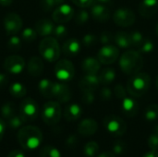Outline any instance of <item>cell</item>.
<instances>
[{
	"mask_svg": "<svg viewBox=\"0 0 158 157\" xmlns=\"http://www.w3.org/2000/svg\"><path fill=\"white\" fill-rule=\"evenodd\" d=\"M18 142L24 150L31 151L41 145L43 142V133L37 127L25 126L18 132Z\"/></svg>",
	"mask_w": 158,
	"mask_h": 157,
	"instance_id": "6da1fadb",
	"label": "cell"
},
{
	"mask_svg": "<svg viewBox=\"0 0 158 157\" xmlns=\"http://www.w3.org/2000/svg\"><path fill=\"white\" fill-rule=\"evenodd\" d=\"M119 67L127 75H133L141 71L143 67V59L139 51L128 50L119 58Z\"/></svg>",
	"mask_w": 158,
	"mask_h": 157,
	"instance_id": "7a4b0ae2",
	"label": "cell"
},
{
	"mask_svg": "<svg viewBox=\"0 0 158 157\" xmlns=\"http://www.w3.org/2000/svg\"><path fill=\"white\" fill-rule=\"evenodd\" d=\"M151 87V77L146 72L131 75L127 83V91L131 96L136 98L145 94Z\"/></svg>",
	"mask_w": 158,
	"mask_h": 157,
	"instance_id": "3957f363",
	"label": "cell"
},
{
	"mask_svg": "<svg viewBox=\"0 0 158 157\" xmlns=\"http://www.w3.org/2000/svg\"><path fill=\"white\" fill-rule=\"evenodd\" d=\"M39 52L42 57L48 62H55L60 56V46L55 37L46 36L39 44Z\"/></svg>",
	"mask_w": 158,
	"mask_h": 157,
	"instance_id": "277c9868",
	"label": "cell"
},
{
	"mask_svg": "<svg viewBox=\"0 0 158 157\" xmlns=\"http://www.w3.org/2000/svg\"><path fill=\"white\" fill-rule=\"evenodd\" d=\"M62 116L61 106L56 101L45 103L42 109V118L46 125L53 126L59 122Z\"/></svg>",
	"mask_w": 158,
	"mask_h": 157,
	"instance_id": "5b68a950",
	"label": "cell"
},
{
	"mask_svg": "<svg viewBox=\"0 0 158 157\" xmlns=\"http://www.w3.org/2000/svg\"><path fill=\"white\" fill-rule=\"evenodd\" d=\"M103 123L107 132L115 137H120L124 135L127 130L126 122L116 115H108L105 117Z\"/></svg>",
	"mask_w": 158,
	"mask_h": 157,
	"instance_id": "8992f818",
	"label": "cell"
},
{
	"mask_svg": "<svg viewBox=\"0 0 158 157\" xmlns=\"http://www.w3.org/2000/svg\"><path fill=\"white\" fill-rule=\"evenodd\" d=\"M38 105L31 98H25L19 105V116L24 123L31 122L38 117Z\"/></svg>",
	"mask_w": 158,
	"mask_h": 157,
	"instance_id": "52a82bcc",
	"label": "cell"
},
{
	"mask_svg": "<svg viewBox=\"0 0 158 157\" xmlns=\"http://www.w3.org/2000/svg\"><path fill=\"white\" fill-rule=\"evenodd\" d=\"M75 74L74 65L68 59H61L55 66V75L59 81L67 82L73 79Z\"/></svg>",
	"mask_w": 158,
	"mask_h": 157,
	"instance_id": "ba28073f",
	"label": "cell"
},
{
	"mask_svg": "<svg viewBox=\"0 0 158 157\" xmlns=\"http://www.w3.org/2000/svg\"><path fill=\"white\" fill-rule=\"evenodd\" d=\"M113 20L118 26L127 28L133 25L136 20V16L131 9L128 7H119L114 12Z\"/></svg>",
	"mask_w": 158,
	"mask_h": 157,
	"instance_id": "9c48e42d",
	"label": "cell"
},
{
	"mask_svg": "<svg viewBox=\"0 0 158 157\" xmlns=\"http://www.w3.org/2000/svg\"><path fill=\"white\" fill-rule=\"evenodd\" d=\"M119 56V49L111 43L103 45L97 54V59L101 64L111 65L115 63Z\"/></svg>",
	"mask_w": 158,
	"mask_h": 157,
	"instance_id": "30bf717a",
	"label": "cell"
},
{
	"mask_svg": "<svg viewBox=\"0 0 158 157\" xmlns=\"http://www.w3.org/2000/svg\"><path fill=\"white\" fill-rule=\"evenodd\" d=\"M74 17V9L69 4H61L53 10L52 19L56 23H66Z\"/></svg>",
	"mask_w": 158,
	"mask_h": 157,
	"instance_id": "8fae6325",
	"label": "cell"
},
{
	"mask_svg": "<svg viewBox=\"0 0 158 157\" xmlns=\"http://www.w3.org/2000/svg\"><path fill=\"white\" fill-rule=\"evenodd\" d=\"M4 28L8 35H15L22 28V19L17 13H8L4 19Z\"/></svg>",
	"mask_w": 158,
	"mask_h": 157,
	"instance_id": "7c38bea8",
	"label": "cell"
},
{
	"mask_svg": "<svg viewBox=\"0 0 158 157\" xmlns=\"http://www.w3.org/2000/svg\"><path fill=\"white\" fill-rule=\"evenodd\" d=\"M4 68L11 74H19L25 68V60L23 57L17 55L9 56L4 61Z\"/></svg>",
	"mask_w": 158,
	"mask_h": 157,
	"instance_id": "4fadbf2b",
	"label": "cell"
},
{
	"mask_svg": "<svg viewBox=\"0 0 158 157\" xmlns=\"http://www.w3.org/2000/svg\"><path fill=\"white\" fill-rule=\"evenodd\" d=\"M52 98L56 99L60 103H68L71 99L70 88L62 81L53 82Z\"/></svg>",
	"mask_w": 158,
	"mask_h": 157,
	"instance_id": "5bb4252c",
	"label": "cell"
},
{
	"mask_svg": "<svg viewBox=\"0 0 158 157\" xmlns=\"http://www.w3.org/2000/svg\"><path fill=\"white\" fill-rule=\"evenodd\" d=\"M158 10V0H142L138 11L143 18L149 19L153 17Z\"/></svg>",
	"mask_w": 158,
	"mask_h": 157,
	"instance_id": "9a60e30c",
	"label": "cell"
},
{
	"mask_svg": "<svg viewBox=\"0 0 158 157\" xmlns=\"http://www.w3.org/2000/svg\"><path fill=\"white\" fill-rule=\"evenodd\" d=\"M100 85L99 78L97 75L86 74L80 81L79 87L82 92H94Z\"/></svg>",
	"mask_w": 158,
	"mask_h": 157,
	"instance_id": "2e32d148",
	"label": "cell"
},
{
	"mask_svg": "<svg viewBox=\"0 0 158 157\" xmlns=\"http://www.w3.org/2000/svg\"><path fill=\"white\" fill-rule=\"evenodd\" d=\"M97 130L98 124L93 118H85L78 125V132L84 137H89L95 134Z\"/></svg>",
	"mask_w": 158,
	"mask_h": 157,
	"instance_id": "e0dca14e",
	"label": "cell"
},
{
	"mask_svg": "<svg viewBox=\"0 0 158 157\" xmlns=\"http://www.w3.org/2000/svg\"><path fill=\"white\" fill-rule=\"evenodd\" d=\"M121 110L125 116L129 118H133L139 112V104L132 96L125 97L124 99H122Z\"/></svg>",
	"mask_w": 158,
	"mask_h": 157,
	"instance_id": "ac0fdd59",
	"label": "cell"
},
{
	"mask_svg": "<svg viewBox=\"0 0 158 157\" xmlns=\"http://www.w3.org/2000/svg\"><path fill=\"white\" fill-rule=\"evenodd\" d=\"M91 15L96 21L106 22L110 19V10L103 4H94L91 8Z\"/></svg>",
	"mask_w": 158,
	"mask_h": 157,
	"instance_id": "d6986e66",
	"label": "cell"
},
{
	"mask_svg": "<svg viewBox=\"0 0 158 157\" xmlns=\"http://www.w3.org/2000/svg\"><path fill=\"white\" fill-rule=\"evenodd\" d=\"M82 115V108L78 104H70L67 105L63 112V117L67 121H75Z\"/></svg>",
	"mask_w": 158,
	"mask_h": 157,
	"instance_id": "ffe728a7",
	"label": "cell"
},
{
	"mask_svg": "<svg viewBox=\"0 0 158 157\" xmlns=\"http://www.w3.org/2000/svg\"><path fill=\"white\" fill-rule=\"evenodd\" d=\"M81 51V43L76 38L68 39L62 45V52L65 56H75Z\"/></svg>",
	"mask_w": 158,
	"mask_h": 157,
	"instance_id": "44dd1931",
	"label": "cell"
},
{
	"mask_svg": "<svg viewBox=\"0 0 158 157\" xmlns=\"http://www.w3.org/2000/svg\"><path fill=\"white\" fill-rule=\"evenodd\" d=\"M82 70L85 74H93L97 75L100 68L101 63L97 58L94 57H86L81 64Z\"/></svg>",
	"mask_w": 158,
	"mask_h": 157,
	"instance_id": "7402d4cb",
	"label": "cell"
},
{
	"mask_svg": "<svg viewBox=\"0 0 158 157\" xmlns=\"http://www.w3.org/2000/svg\"><path fill=\"white\" fill-rule=\"evenodd\" d=\"M55 29V25L53 21L47 19H39L35 24V31L37 34L40 36H48L51 33H53Z\"/></svg>",
	"mask_w": 158,
	"mask_h": 157,
	"instance_id": "603a6c76",
	"label": "cell"
},
{
	"mask_svg": "<svg viewBox=\"0 0 158 157\" xmlns=\"http://www.w3.org/2000/svg\"><path fill=\"white\" fill-rule=\"evenodd\" d=\"M27 69L32 77H39L44 71V62L42 58L38 56L31 57L27 65Z\"/></svg>",
	"mask_w": 158,
	"mask_h": 157,
	"instance_id": "cb8c5ba5",
	"label": "cell"
},
{
	"mask_svg": "<svg viewBox=\"0 0 158 157\" xmlns=\"http://www.w3.org/2000/svg\"><path fill=\"white\" fill-rule=\"evenodd\" d=\"M100 84H103L105 86L111 84L116 80V70L113 68H105L98 75Z\"/></svg>",
	"mask_w": 158,
	"mask_h": 157,
	"instance_id": "d4e9b609",
	"label": "cell"
},
{
	"mask_svg": "<svg viewBox=\"0 0 158 157\" xmlns=\"http://www.w3.org/2000/svg\"><path fill=\"white\" fill-rule=\"evenodd\" d=\"M118 47L120 48H129L131 47V42L129 32L125 31H118L114 34L113 41Z\"/></svg>",
	"mask_w": 158,
	"mask_h": 157,
	"instance_id": "484cf974",
	"label": "cell"
},
{
	"mask_svg": "<svg viewBox=\"0 0 158 157\" xmlns=\"http://www.w3.org/2000/svg\"><path fill=\"white\" fill-rule=\"evenodd\" d=\"M53 82L52 81L48 79H44L42 80L39 84H38V89L39 92L45 98H52V87H53Z\"/></svg>",
	"mask_w": 158,
	"mask_h": 157,
	"instance_id": "4316f807",
	"label": "cell"
},
{
	"mask_svg": "<svg viewBox=\"0 0 158 157\" xmlns=\"http://www.w3.org/2000/svg\"><path fill=\"white\" fill-rule=\"evenodd\" d=\"M9 93L15 98H22L26 95L27 90L23 84H21L19 82H15L10 85Z\"/></svg>",
	"mask_w": 158,
	"mask_h": 157,
	"instance_id": "83f0119b",
	"label": "cell"
},
{
	"mask_svg": "<svg viewBox=\"0 0 158 157\" xmlns=\"http://www.w3.org/2000/svg\"><path fill=\"white\" fill-rule=\"evenodd\" d=\"M1 115L3 118L8 120L10 118L16 115V106L13 103H6L1 107Z\"/></svg>",
	"mask_w": 158,
	"mask_h": 157,
	"instance_id": "f1b7e54d",
	"label": "cell"
},
{
	"mask_svg": "<svg viewBox=\"0 0 158 157\" xmlns=\"http://www.w3.org/2000/svg\"><path fill=\"white\" fill-rule=\"evenodd\" d=\"M144 118L147 121H156L158 119V105L152 104L144 111Z\"/></svg>",
	"mask_w": 158,
	"mask_h": 157,
	"instance_id": "f546056e",
	"label": "cell"
},
{
	"mask_svg": "<svg viewBox=\"0 0 158 157\" xmlns=\"http://www.w3.org/2000/svg\"><path fill=\"white\" fill-rule=\"evenodd\" d=\"M40 157H61V154L55 146L45 145L40 151Z\"/></svg>",
	"mask_w": 158,
	"mask_h": 157,
	"instance_id": "4dcf8cb0",
	"label": "cell"
},
{
	"mask_svg": "<svg viewBox=\"0 0 158 157\" xmlns=\"http://www.w3.org/2000/svg\"><path fill=\"white\" fill-rule=\"evenodd\" d=\"M99 152V145L96 142H89L83 147V153L87 157L95 156Z\"/></svg>",
	"mask_w": 158,
	"mask_h": 157,
	"instance_id": "1f68e13d",
	"label": "cell"
},
{
	"mask_svg": "<svg viewBox=\"0 0 158 157\" xmlns=\"http://www.w3.org/2000/svg\"><path fill=\"white\" fill-rule=\"evenodd\" d=\"M64 0H41V7L44 11L49 12L60 6Z\"/></svg>",
	"mask_w": 158,
	"mask_h": 157,
	"instance_id": "d6a6232c",
	"label": "cell"
},
{
	"mask_svg": "<svg viewBox=\"0 0 158 157\" xmlns=\"http://www.w3.org/2000/svg\"><path fill=\"white\" fill-rule=\"evenodd\" d=\"M129 33H130V37H131V46L138 49L141 46V44L143 43L144 36L139 31H132Z\"/></svg>",
	"mask_w": 158,
	"mask_h": 157,
	"instance_id": "836d02e7",
	"label": "cell"
},
{
	"mask_svg": "<svg viewBox=\"0 0 158 157\" xmlns=\"http://www.w3.org/2000/svg\"><path fill=\"white\" fill-rule=\"evenodd\" d=\"M74 21L78 25L85 24L89 19V13L85 9H79L76 14H74Z\"/></svg>",
	"mask_w": 158,
	"mask_h": 157,
	"instance_id": "e575fe53",
	"label": "cell"
},
{
	"mask_svg": "<svg viewBox=\"0 0 158 157\" xmlns=\"http://www.w3.org/2000/svg\"><path fill=\"white\" fill-rule=\"evenodd\" d=\"M153 50H154V43H153V41L150 40L147 37H144L143 43L138 48V51L141 54H150V53L153 52Z\"/></svg>",
	"mask_w": 158,
	"mask_h": 157,
	"instance_id": "d590c367",
	"label": "cell"
},
{
	"mask_svg": "<svg viewBox=\"0 0 158 157\" xmlns=\"http://www.w3.org/2000/svg\"><path fill=\"white\" fill-rule=\"evenodd\" d=\"M53 34H54V36H55V38L56 40H62V39H64L67 36L68 29H67L66 26H64L62 24H59L57 26H55Z\"/></svg>",
	"mask_w": 158,
	"mask_h": 157,
	"instance_id": "8d00e7d4",
	"label": "cell"
},
{
	"mask_svg": "<svg viewBox=\"0 0 158 157\" xmlns=\"http://www.w3.org/2000/svg\"><path fill=\"white\" fill-rule=\"evenodd\" d=\"M37 36V32L34 29L31 28H26L23 30L22 33H21V37L25 42H33L36 39Z\"/></svg>",
	"mask_w": 158,
	"mask_h": 157,
	"instance_id": "74e56055",
	"label": "cell"
},
{
	"mask_svg": "<svg viewBox=\"0 0 158 157\" xmlns=\"http://www.w3.org/2000/svg\"><path fill=\"white\" fill-rule=\"evenodd\" d=\"M23 123H24V121L22 120V118H20L19 115H15L7 120V125L12 130L19 129Z\"/></svg>",
	"mask_w": 158,
	"mask_h": 157,
	"instance_id": "f35d334b",
	"label": "cell"
},
{
	"mask_svg": "<svg viewBox=\"0 0 158 157\" xmlns=\"http://www.w3.org/2000/svg\"><path fill=\"white\" fill-rule=\"evenodd\" d=\"M97 42H98V38L96 37V35L93 33H87L82 38V44L85 47H93L96 44Z\"/></svg>",
	"mask_w": 158,
	"mask_h": 157,
	"instance_id": "ab89813d",
	"label": "cell"
},
{
	"mask_svg": "<svg viewBox=\"0 0 158 157\" xmlns=\"http://www.w3.org/2000/svg\"><path fill=\"white\" fill-rule=\"evenodd\" d=\"M7 47L11 51H17V50L20 49V47H21L20 39L16 35H12L7 41Z\"/></svg>",
	"mask_w": 158,
	"mask_h": 157,
	"instance_id": "60d3db41",
	"label": "cell"
},
{
	"mask_svg": "<svg viewBox=\"0 0 158 157\" xmlns=\"http://www.w3.org/2000/svg\"><path fill=\"white\" fill-rule=\"evenodd\" d=\"M127 89H125L121 84H117L114 88V94L118 99H124L125 97H127Z\"/></svg>",
	"mask_w": 158,
	"mask_h": 157,
	"instance_id": "b9f144b4",
	"label": "cell"
},
{
	"mask_svg": "<svg viewBox=\"0 0 158 157\" xmlns=\"http://www.w3.org/2000/svg\"><path fill=\"white\" fill-rule=\"evenodd\" d=\"M99 39H100V42H101L102 44H104V45L105 44H109L111 42L114 41V34L107 31H106L101 33Z\"/></svg>",
	"mask_w": 158,
	"mask_h": 157,
	"instance_id": "7bdbcfd3",
	"label": "cell"
},
{
	"mask_svg": "<svg viewBox=\"0 0 158 157\" xmlns=\"http://www.w3.org/2000/svg\"><path fill=\"white\" fill-rule=\"evenodd\" d=\"M112 94H113V93H112L111 89H109L106 86L103 87L100 90V92H99L100 99L103 100V101H108V100H110L112 98Z\"/></svg>",
	"mask_w": 158,
	"mask_h": 157,
	"instance_id": "ee69618b",
	"label": "cell"
},
{
	"mask_svg": "<svg viewBox=\"0 0 158 157\" xmlns=\"http://www.w3.org/2000/svg\"><path fill=\"white\" fill-rule=\"evenodd\" d=\"M126 151V144L122 141H117L113 145V153L115 155H122Z\"/></svg>",
	"mask_w": 158,
	"mask_h": 157,
	"instance_id": "f6af8a7d",
	"label": "cell"
},
{
	"mask_svg": "<svg viewBox=\"0 0 158 157\" xmlns=\"http://www.w3.org/2000/svg\"><path fill=\"white\" fill-rule=\"evenodd\" d=\"M148 146L151 150L158 151V134L152 133L148 138Z\"/></svg>",
	"mask_w": 158,
	"mask_h": 157,
	"instance_id": "bcb514c9",
	"label": "cell"
},
{
	"mask_svg": "<svg viewBox=\"0 0 158 157\" xmlns=\"http://www.w3.org/2000/svg\"><path fill=\"white\" fill-rule=\"evenodd\" d=\"M82 97L81 100L84 104L86 105H91L94 102V92H82Z\"/></svg>",
	"mask_w": 158,
	"mask_h": 157,
	"instance_id": "7dc6e473",
	"label": "cell"
},
{
	"mask_svg": "<svg viewBox=\"0 0 158 157\" xmlns=\"http://www.w3.org/2000/svg\"><path fill=\"white\" fill-rule=\"evenodd\" d=\"M71 2L81 8L92 6L94 4V0H71Z\"/></svg>",
	"mask_w": 158,
	"mask_h": 157,
	"instance_id": "c3c4849f",
	"label": "cell"
},
{
	"mask_svg": "<svg viewBox=\"0 0 158 157\" xmlns=\"http://www.w3.org/2000/svg\"><path fill=\"white\" fill-rule=\"evenodd\" d=\"M6 157H25V155L20 150H13L8 153Z\"/></svg>",
	"mask_w": 158,
	"mask_h": 157,
	"instance_id": "681fc988",
	"label": "cell"
},
{
	"mask_svg": "<svg viewBox=\"0 0 158 157\" xmlns=\"http://www.w3.org/2000/svg\"><path fill=\"white\" fill-rule=\"evenodd\" d=\"M8 82V77L6 74L0 73V88L5 87Z\"/></svg>",
	"mask_w": 158,
	"mask_h": 157,
	"instance_id": "f907efd6",
	"label": "cell"
},
{
	"mask_svg": "<svg viewBox=\"0 0 158 157\" xmlns=\"http://www.w3.org/2000/svg\"><path fill=\"white\" fill-rule=\"evenodd\" d=\"M5 131H6V123H5V121L3 119L0 118V142L4 138Z\"/></svg>",
	"mask_w": 158,
	"mask_h": 157,
	"instance_id": "816d5d0a",
	"label": "cell"
},
{
	"mask_svg": "<svg viewBox=\"0 0 158 157\" xmlns=\"http://www.w3.org/2000/svg\"><path fill=\"white\" fill-rule=\"evenodd\" d=\"M77 142H78V140H77L76 136L73 135V136L69 137V139L67 140V144H68V146H74Z\"/></svg>",
	"mask_w": 158,
	"mask_h": 157,
	"instance_id": "f5cc1de1",
	"label": "cell"
},
{
	"mask_svg": "<svg viewBox=\"0 0 158 157\" xmlns=\"http://www.w3.org/2000/svg\"><path fill=\"white\" fill-rule=\"evenodd\" d=\"M97 157H116V155L112 152L107 151V152H103V153L99 154Z\"/></svg>",
	"mask_w": 158,
	"mask_h": 157,
	"instance_id": "db71d44e",
	"label": "cell"
},
{
	"mask_svg": "<svg viewBox=\"0 0 158 157\" xmlns=\"http://www.w3.org/2000/svg\"><path fill=\"white\" fill-rule=\"evenodd\" d=\"M143 157H158V152L155 151V150H151V151L145 153Z\"/></svg>",
	"mask_w": 158,
	"mask_h": 157,
	"instance_id": "11a10c76",
	"label": "cell"
},
{
	"mask_svg": "<svg viewBox=\"0 0 158 157\" xmlns=\"http://www.w3.org/2000/svg\"><path fill=\"white\" fill-rule=\"evenodd\" d=\"M13 2V0H0V5L4 6H7L9 5H11Z\"/></svg>",
	"mask_w": 158,
	"mask_h": 157,
	"instance_id": "9f6ffc18",
	"label": "cell"
},
{
	"mask_svg": "<svg viewBox=\"0 0 158 157\" xmlns=\"http://www.w3.org/2000/svg\"><path fill=\"white\" fill-rule=\"evenodd\" d=\"M99 3H101V4H105V3H108V2H110L111 0H97Z\"/></svg>",
	"mask_w": 158,
	"mask_h": 157,
	"instance_id": "6f0895ef",
	"label": "cell"
},
{
	"mask_svg": "<svg viewBox=\"0 0 158 157\" xmlns=\"http://www.w3.org/2000/svg\"><path fill=\"white\" fill-rule=\"evenodd\" d=\"M154 133H156V134H158V124L155 127V129H154V131H153Z\"/></svg>",
	"mask_w": 158,
	"mask_h": 157,
	"instance_id": "680465c9",
	"label": "cell"
},
{
	"mask_svg": "<svg viewBox=\"0 0 158 157\" xmlns=\"http://www.w3.org/2000/svg\"><path fill=\"white\" fill-rule=\"evenodd\" d=\"M156 88L158 89V75L157 77H156Z\"/></svg>",
	"mask_w": 158,
	"mask_h": 157,
	"instance_id": "91938a15",
	"label": "cell"
},
{
	"mask_svg": "<svg viewBox=\"0 0 158 157\" xmlns=\"http://www.w3.org/2000/svg\"><path fill=\"white\" fill-rule=\"evenodd\" d=\"M156 35L158 36V23L157 25H156Z\"/></svg>",
	"mask_w": 158,
	"mask_h": 157,
	"instance_id": "94428289",
	"label": "cell"
}]
</instances>
